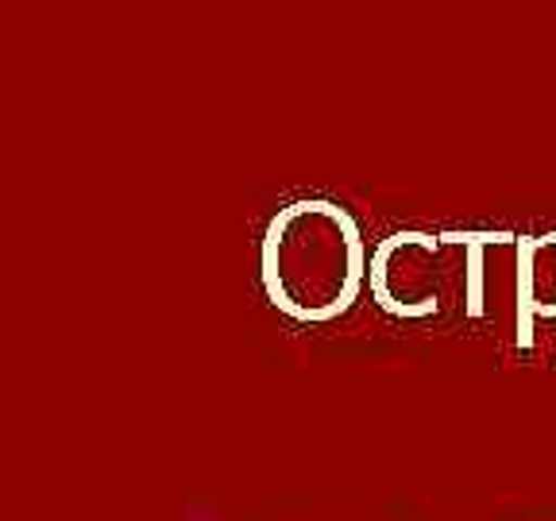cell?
Returning a JSON list of instances; mask_svg holds the SVG:
<instances>
[{"label":"cell","instance_id":"cell-1","mask_svg":"<svg viewBox=\"0 0 556 521\" xmlns=\"http://www.w3.org/2000/svg\"><path fill=\"white\" fill-rule=\"evenodd\" d=\"M367 243L340 201L302 198L270 217L260 243L263 294L298 325H329L367 282Z\"/></svg>","mask_w":556,"mask_h":521},{"label":"cell","instance_id":"cell-2","mask_svg":"<svg viewBox=\"0 0 556 521\" xmlns=\"http://www.w3.org/2000/svg\"><path fill=\"white\" fill-rule=\"evenodd\" d=\"M444 247L441 236L402 228L371 252V297L382 313L402 321L433 317L444 305Z\"/></svg>","mask_w":556,"mask_h":521},{"label":"cell","instance_id":"cell-3","mask_svg":"<svg viewBox=\"0 0 556 521\" xmlns=\"http://www.w3.org/2000/svg\"><path fill=\"white\" fill-rule=\"evenodd\" d=\"M518 347H533V321H556V232L518 236Z\"/></svg>","mask_w":556,"mask_h":521},{"label":"cell","instance_id":"cell-4","mask_svg":"<svg viewBox=\"0 0 556 521\" xmlns=\"http://www.w3.org/2000/svg\"><path fill=\"white\" fill-rule=\"evenodd\" d=\"M441 236L444 247H460L464 252V309H468V317H483V252L486 247H518V232H506V228H479V232H471V228H448V232H437Z\"/></svg>","mask_w":556,"mask_h":521}]
</instances>
